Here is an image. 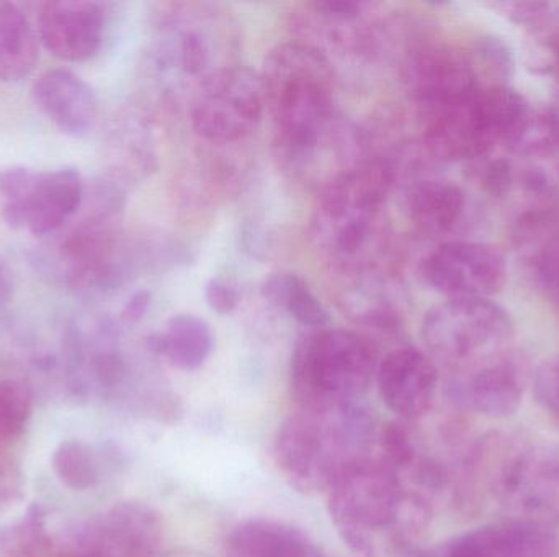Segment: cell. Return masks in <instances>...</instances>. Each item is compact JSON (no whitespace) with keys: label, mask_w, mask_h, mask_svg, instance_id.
<instances>
[{"label":"cell","mask_w":559,"mask_h":557,"mask_svg":"<svg viewBox=\"0 0 559 557\" xmlns=\"http://www.w3.org/2000/svg\"><path fill=\"white\" fill-rule=\"evenodd\" d=\"M110 451L102 450L84 440L62 441L52 455V471L69 489L85 493L100 486L110 464Z\"/></svg>","instance_id":"cell-25"},{"label":"cell","mask_w":559,"mask_h":557,"mask_svg":"<svg viewBox=\"0 0 559 557\" xmlns=\"http://www.w3.org/2000/svg\"><path fill=\"white\" fill-rule=\"evenodd\" d=\"M377 422L360 401L301 405L278 427L274 457L280 473L302 493H322L357 461L371 455Z\"/></svg>","instance_id":"cell-2"},{"label":"cell","mask_w":559,"mask_h":557,"mask_svg":"<svg viewBox=\"0 0 559 557\" xmlns=\"http://www.w3.org/2000/svg\"><path fill=\"white\" fill-rule=\"evenodd\" d=\"M2 557H100L94 555V553L85 552L81 546L75 543V548L66 549L58 548L52 545L49 536L43 538L41 542L35 543V545L26 546V548L19 549V552L10 553Z\"/></svg>","instance_id":"cell-30"},{"label":"cell","mask_w":559,"mask_h":557,"mask_svg":"<svg viewBox=\"0 0 559 557\" xmlns=\"http://www.w3.org/2000/svg\"><path fill=\"white\" fill-rule=\"evenodd\" d=\"M33 396L25 383L0 378V499L16 489V471L10 451L32 417Z\"/></svg>","instance_id":"cell-22"},{"label":"cell","mask_w":559,"mask_h":557,"mask_svg":"<svg viewBox=\"0 0 559 557\" xmlns=\"http://www.w3.org/2000/svg\"><path fill=\"white\" fill-rule=\"evenodd\" d=\"M176 9L159 25L153 59L159 71L177 78H197V84L223 65L215 62V32L206 26L209 13ZM197 85V87H199Z\"/></svg>","instance_id":"cell-13"},{"label":"cell","mask_w":559,"mask_h":557,"mask_svg":"<svg viewBox=\"0 0 559 557\" xmlns=\"http://www.w3.org/2000/svg\"><path fill=\"white\" fill-rule=\"evenodd\" d=\"M33 100L49 121L69 136H85L98 118L94 88L68 69H51L33 85Z\"/></svg>","instance_id":"cell-18"},{"label":"cell","mask_w":559,"mask_h":557,"mask_svg":"<svg viewBox=\"0 0 559 557\" xmlns=\"http://www.w3.org/2000/svg\"><path fill=\"white\" fill-rule=\"evenodd\" d=\"M85 186L75 169L38 172L10 167L0 172L2 218L9 228L33 235L59 231L84 205Z\"/></svg>","instance_id":"cell-7"},{"label":"cell","mask_w":559,"mask_h":557,"mask_svg":"<svg viewBox=\"0 0 559 557\" xmlns=\"http://www.w3.org/2000/svg\"><path fill=\"white\" fill-rule=\"evenodd\" d=\"M466 206L465 190L450 180L427 177L407 189V215L414 228L426 235L452 232L465 216Z\"/></svg>","instance_id":"cell-19"},{"label":"cell","mask_w":559,"mask_h":557,"mask_svg":"<svg viewBox=\"0 0 559 557\" xmlns=\"http://www.w3.org/2000/svg\"><path fill=\"white\" fill-rule=\"evenodd\" d=\"M427 349L455 375L475 372L515 352V327L491 300H447L424 317Z\"/></svg>","instance_id":"cell-6"},{"label":"cell","mask_w":559,"mask_h":557,"mask_svg":"<svg viewBox=\"0 0 559 557\" xmlns=\"http://www.w3.org/2000/svg\"><path fill=\"white\" fill-rule=\"evenodd\" d=\"M13 296V277L5 264L0 261V307L5 306Z\"/></svg>","instance_id":"cell-32"},{"label":"cell","mask_w":559,"mask_h":557,"mask_svg":"<svg viewBox=\"0 0 559 557\" xmlns=\"http://www.w3.org/2000/svg\"><path fill=\"white\" fill-rule=\"evenodd\" d=\"M404 84L420 117L483 85L472 56L445 45H419L407 55Z\"/></svg>","instance_id":"cell-11"},{"label":"cell","mask_w":559,"mask_h":557,"mask_svg":"<svg viewBox=\"0 0 559 557\" xmlns=\"http://www.w3.org/2000/svg\"><path fill=\"white\" fill-rule=\"evenodd\" d=\"M419 557H559V532L554 523L506 517L424 549Z\"/></svg>","instance_id":"cell-10"},{"label":"cell","mask_w":559,"mask_h":557,"mask_svg":"<svg viewBox=\"0 0 559 557\" xmlns=\"http://www.w3.org/2000/svg\"><path fill=\"white\" fill-rule=\"evenodd\" d=\"M531 373L524 356L515 350L499 362L465 375H455L452 395L459 404L488 415L508 417L521 408Z\"/></svg>","instance_id":"cell-17"},{"label":"cell","mask_w":559,"mask_h":557,"mask_svg":"<svg viewBox=\"0 0 559 557\" xmlns=\"http://www.w3.org/2000/svg\"><path fill=\"white\" fill-rule=\"evenodd\" d=\"M231 557H311L312 549L301 530L277 522L254 519L233 530L228 538Z\"/></svg>","instance_id":"cell-21"},{"label":"cell","mask_w":559,"mask_h":557,"mask_svg":"<svg viewBox=\"0 0 559 557\" xmlns=\"http://www.w3.org/2000/svg\"><path fill=\"white\" fill-rule=\"evenodd\" d=\"M261 78L277 130L280 157L308 149L341 123L334 68L314 46L302 41L278 45L265 58Z\"/></svg>","instance_id":"cell-3"},{"label":"cell","mask_w":559,"mask_h":557,"mask_svg":"<svg viewBox=\"0 0 559 557\" xmlns=\"http://www.w3.org/2000/svg\"><path fill=\"white\" fill-rule=\"evenodd\" d=\"M522 228L535 232V249L531 255L532 275L548 300L559 306V222L550 213L525 216Z\"/></svg>","instance_id":"cell-26"},{"label":"cell","mask_w":559,"mask_h":557,"mask_svg":"<svg viewBox=\"0 0 559 557\" xmlns=\"http://www.w3.org/2000/svg\"><path fill=\"white\" fill-rule=\"evenodd\" d=\"M400 473L377 455L352 464L329 489V516L352 555L373 556L377 536L393 535L406 500Z\"/></svg>","instance_id":"cell-5"},{"label":"cell","mask_w":559,"mask_h":557,"mask_svg":"<svg viewBox=\"0 0 559 557\" xmlns=\"http://www.w3.org/2000/svg\"><path fill=\"white\" fill-rule=\"evenodd\" d=\"M147 347L170 365L193 372L205 365L215 349L212 327L195 314H177L159 332L147 339Z\"/></svg>","instance_id":"cell-20"},{"label":"cell","mask_w":559,"mask_h":557,"mask_svg":"<svg viewBox=\"0 0 559 557\" xmlns=\"http://www.w3.org/2000/svg\"><path fill=\"white\" fill-rule=\"evenodd\" d=\"M378 365L377 347L368 337L329 327L312 330L293 353V391L306 408L360 401L377 379Z\"/></svg>","instance_id":"cell-4"},{"label":"cell","mask_w":559,"mask_h":557,"mask_svg":"<svg viewBox=\"0 0 559 557\" xmlns=\"http://www.w3.org/2000/svg\"><path fill=\"white\" fill-rule=\"evenodd\" d=\"M150 303L151 294L147 293V291H138V293H134L133 296L128 300V303L124 304L123 311H121V317H123L124 323H138V320L146 314Z\"/></svg>","instance_id":"cell-31"},{"label":"cell","mask_w":559,"mask_h":557,"mask_svg":"<svg viewBox=\"0 0 559 557\" xmlns=\"http://www.w3.org/2000/svg\"><path fill=\"white\" fill-rule=\"evenodd\" d=\"M311 557H338V556H331V555H318V553H312ZM354 557H364V556H357L354 555Z\"/></svg>","instance_id":"cell-33"},{"label":"cell","mask_w":559,"mask_h":557,"mask_svg":"<svg viewBox=\"0 0 559 557\" xmlns=\"http://www.w3.org/2000/svg\"><path fill=\"white\" fill-rule=\"evenodd\" d=\"M378 392L383 404L403 422L429 412L439 386L436 362L416 347H397L378 365Z\"/></svg>","instance_id":"cell-14"},{"label":"cell","mask_w":559,"mask_h":557,"mask_svg":"<svg viewBox=\"0 0 559 557\" xmlns=\"http://www.w3.org/2000/svg\"><path fill=\"white\" fill-rule=\"evenodd\" d=\"M38 32L15 3L0 2V82H19L35 71Z\"/></svg>","instance_id":"cell-23"},{"label":"cell","mask_w":559,"mask_h":557,"mask_svg":"<svg viewBox=\"0 0 559 557\" xmlns=\"http://www.w3.org/2000/svg\"><path fill=\"white\" fill-rule=\"evenodd\" d=\"M534 395L540 408L559 425V355L545 360L534 376Z\"/></svg>","instance_id":"cell-27"},{"label":"cell","mask_w":559,"mask_h":557,"mask_svg":"<svg viewBox=\"0 0 559 557\" xmlns=\"http://www.w3.org/2000/svg\"><path fill=\"white\" fill-rule=\"evenodd\" d=\"M164 543L163 519L141 502L115 504L82 530L78 545L100 557H156Z\"/></svg>","instance_id":"cell-12"},{"label":"cell","mask_w":559,"mask_h":557,"mask_svg":"<svg viewBox=\"0 0 559 557\" xmlns=\"http://www.w3.org/2000/svg\"><path fill=\"white\" fill-rule=\"evenodd\" d=\"M107 13L98 2L58 0L39 5L38 38L58 59L84 62L100 51Z\"/></svg>","instance_id":"cell-15"},{"label":"cell","mask_w":559,"mask_h":557,"mask_svg":"<svg viewBox=\"0 0 559 557\" xmlns=\"http://www.w3.org/2000/svg\"><path fill=\"white\" fill-rule=\"evenodd\" d=\"M261 290L262 296L269 303L285 311L301 326L312 330L325 329L329 326L331 317L328 310L299 275L292 271L269 275Z\"/></svg>","instance_id":"cell-24"},{"label":"cell","mask_w":559,"mask_h":557,"mask_svg":"<svg viewBox=\"0 0 559 557\" xmlns=\"http://www.w3.org/2000/svg\"><path fill=\"white\" fill-rule=\"evenodd\" d=\"M394 180L390 159L367 157L319 192L309 234L316 251L337 270H367L380 254L384 206Z\"/></svg>","instance_id":"cell-1"},{"label":"cell","mask_w":559,"mask_h":557,"mask_svg":"<svg viewBox=\"0 0 559 557\" xmlns=\"http://www.w3.org/2000/svg\"><path fill=\"white\" fill-rule=\"evenodd\" d=\"M374 7L373 3L348 0L306 3L295 23L301 41L319 51L324 52V48L367 51L378 39Z\"/></svg>","instance_id":"cell-16"},{"label":"cell","mask_w":559,"mask_h":557,"mask_svg":"<svg viewBox=\"0 0 559 557\" xmlns=\"http://www.w3.org/2000/svg\"><path fill=\"white\" fill-rule=\"evenodd\" d=\"M265 107L261 74L246 65L226 64L195 88L190 120L195 133L209 143H238L259 126Z\"/></svg>","instance_id":"cell-8"},{"label":"cell","mask_w":559,"mask_h":557,"mask_svg":"<svg viewBox=\"0 0 559 557\" xmlns=\"http://www.w3.org/2000/svg\"><path fill=\"white\" fill-rule=\"evenodd\" d=\"M420 274L447 300H491L508 281V262L485 242L447 241L424 258Z\"/></svg>","instance_id":"cell-9"},{"label":"cell","mask_w":559,"mask_h":557,"mask_svg":"<svg viewBox=\"0 0 559 557\" xmlns=\"http://www.w3.org/2000/svg\"><path fill=\"white\" fill-rule=\"evenodd\" d=\"M206 304L219 314H229L239 306V293L223 278H212L205 287Z\"/></svg>","instance_id":"cell-29"},{"label":"cell","mask_w":559,"mask_h":557,"mask_svg":"<svg viewBox=\"0 0 559 557\" xmlns=\"http://www.w3.org/2000/svg\"><path fill=\"white\" fill-rule=\"evenodd\" d=\"M555 9L557 5L550 3L547 13L532 26L542 36L545 68L559 81V12Z\"/></svg>","instance_id":"cell-28"}]
</instances>
